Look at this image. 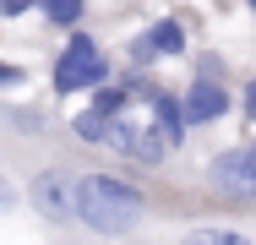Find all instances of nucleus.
<instances>
[{
    "mask_svg": "<svg viewBox=\"0 0 256 245\" xmlns=\"http://www.w3.org/2000/svg\"><path fill=\"white\" fill-rule=\"evenodd\" d=\"M186 131H191V126H186L180 93H169V88H142V93H131V104L109 120L104 147L120 152L126 164L153 169V164H164L174 147L186 142Z\"/></svg>",
    "mask_w": 256,
    "mask_h": 245,
    "instance_id": "nucleus-1",
    "label": "nucleus"
},
{
    "mask_svg": "<svg viewBox=\"0 0 256 245\" xmlns=\"http://www.w3.org/2000/svg\"><path fill=\"white\" fill-rule=\"evenodd\" d=\"M142 218V191L120 174H82L76 180V224L93 234H131Z\"/></svg>",
    "mask_w": 256,
    "mask_h": 245,
    "instance_id": "nucleus-2",
    "label": "nucleus"
},
{
    "mask_svg": "<svg viewBox=\"0 0 256 245\" xmlns=\"http://www.w3.org/2000/svg\"><path fill=\"white\" fill-rule=\"evenodd\" d=\"M54 93L60 98H71V93H93V88H104L109 82V60H104V49L98 38H88L82 28L66 38V49L54 54Z\"/></svg>",
    "mask_w": 256,
    "mask_h": 245,
    "instance_id": "nucleus-3",
    "label": "nucleus"
},
{
    "mask_svg": "<svg viewBox=\"0 0 256 245\" xmlns=\"http://www.w3.org/2000/svg\"><path fill=\"white\" fill-rule=\"evenodd\" d=\"M207 180L224 196H256V142H240L207 164Z\"/></svg>",
    "mask_w": 256,
    "mask_h": 245,
    "instance_id": "nucleus-4",
    "label": "nucleus"
},
{
    "mask_svg": "<svg viewBox=\"0 0 256 245\" xmlns=\"http://www.w3.org/2000/svg\"><path fill=\"white\" fill-rule=\"evenodd\" d=\"M33 207L54 218V224H76V174H66V169H44V174H33Z\"/></svg>",
    "mask_w": 256,
    "mask_h": 245,
    "instance_id": "nucleus-5",
    "label": "nucleus"
},
{
    "mask_svg": "<svg viewBox=\"0 0 256 245\" xmlns=\"http://www.w3.org/2000/svg\"><path fill=\"white\" fill-rule=\"evenodd\" d=\"M131 66L136 71H148V66H158V60H174V54H186V28L174 22V16H158L148 33H136L131 38Z\"/></svg>",
    "mask_w": 256,
    "mask_h": 245,
    "instance_id": "nucleus-6",
    "label": "nucleus"
},
{
    "mask_svg": "<svg viewBox=\"0 0 256 245\" xmlns=\"http://www.w3.org/2000/svg\"><path fill=\"white\" fill-rule=\"evenodd\" d=\"M180 104H186V126H212V120L229 114V88H224V76H202L196 71V82L180 93Z\"/></svg>",
    "mask_w": 256,
    "mask_h": 245,
    "instance_id": "nucleus-7",
    "label": "nucleus"
},
{
    "mask_svg": "<svg viewBox=\"0 0 256 245\" xmlns=\"http://www.w3.org/2000/svg\"><path fill=\"white\" fill-rule=\"evenodd\" d=\"M38 11H44V22H54V28H66V33H76V22H82L88 0H38Z\"/></svg>",
    "mask_w": 256,
    "mask_h": 245,
    "instance_id": "nucleus-8",
    "label": "nucleus"
},
{
    "mask_svg": "<svg viewBox=\"0 0 256 245\" xmlns=\"http://www.w3.org/2000/svg\"><path fill=\"white\" fill-rule=\"evenodd\" d=\"M109 120H114V114H104V109H93V104H88V109L71 120V131H76L82 142H98V147H104V136H109Z\"/></svg>",
    "mask_w": 256,
    "mask_h": 245,
    "instance_id": "nucleus-9",
    "label": "nucleus"
},
{
    "mask_svg": "<svg viewBox=\"0 0 256 245\" xmlns=\"http://www.w3.org/2000/svg\"><path fill=\"white\" fill-rule=\"evenodd\" d=\"M180 245H256V240L240 234V229H218V224H212V229H191Z\"/></svg>",
    "mask_w": 256,
    "mask_h": 245,
    "instance_id": "nucleus-10",
    "label": "nucleus"
},
{
    "mask_svg": "<svg viewBox=\"0 0 256 245\" xmlns=\"http://www.w3.org/2000/svg\"><path fill=\"white\" fill-rule=\"evenodd\" d=\"M22 82H28V71H22V66H6V60H0V88H22Z\"/></svg>",
    "mask_w": 256,
    "mask_h": 245,
    "instance_id": "nucleus-11",
    "label": "nucleus"
},
{
    "mask_svg": "<svg viewBox=\"0 0 256 245\" xmlns=\"http://www.w3.org/2000/svg\"><path fill=\"white\" fill-rule=\"evenodd\" d=\"M240 109H246V120H256V76L246 82V93H240Z\"/></svg>",
    "mask_w": 256,
    "mask_h": 245,
    "instance_id": "nucleus-12",
    "label": "nucleus"
},
{
    "mask_svg": "<svg viewBox=\"0 0 256 245\" xmlns=\"http://www.w3.org/2000/svg\"><path fill=\"white\" fill-rule=\"evenodd\" d=\"M38 0H0V16H22V11H33Z\"/></svg>",
    "mask_w": 256,
    "mask_h": 245,
    "instance_id": "nucleus-13",
    "label": "nucleus"
},
{
    "mask_svg": "<svg viewBox=\"0 0 256 245\" xmlns=\"http://www.w3.org/2000/svg\"><path fill=\"white\" fill-rule=\"evenodd\" d=\"M246 6H251V11H256V0H246Z\"/></svg>",
    "mask_w": 256,
    "mask_h": 245,
    "instance_id": "nucleus-14",
    "label": "nucleus"
}]
</instances>
